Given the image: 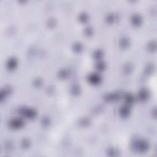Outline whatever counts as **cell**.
<instances>
[{
    "label": "cell",
    "mask_w": 157,
    "mask_h": 157,
    "mask_svg": "<svg viewBox=\"0 0 157 157\" xmlns=\"http://www.w3.org/2000/svg\"><path fill=\"white\" fill-rule=\"evenodd\" d=\"M131 150L137 153H145L150 148L148 140L141 137H136L131 142Z\"/></svg>",
    "instance_id": "cell-1"
},
{
    "label": "cell",
    "mask_w": 157,
    "mask_h": 157,
    "mask_svg": "<svg viewBox=\"0 0 157 157\" xmlns=\"http://www.w3.org/2000/svg\"><path fill=\"white\" fill-rule=\"evenodd\" d=\"M18 113L24 118L29 120L34 119L37 115V110L31 107L22 105L17 109Z\"/></svg>",
    "instance_id": "cell-2"
},
{
    "label": "cell",
    "mask_w": 157,
    "mask_h": 157,
    "mask_svg": "<svg viewBox=\"0 0 157 157\" xmlns=\"http://www.w3.org/2000/svg\"><path fill=\"white\" fill-rule=\"evenodd\" d=\"M7 124L8 127L12 129H19L25 126V121L22 117H15L10 118Z\"/></svg>",
    "instance_id": "cell-3"
},
{
    "label": "cell",
    "mask_w": 157,
    "mask_h": 157,
    "mask_svg": "<svg viewBox=\"0 0 157 157\" xmlns=\"http://www.w3.org/2000/svg\"><path fill=\"white\" fill-rule=\"evenodd\" d=\"M124 92L121 91H114L106 93L103 96V99L107 102H112L123 99Z\"/></svg>",
    "instance_id": "cell-4"
},
{
    "label": "cell",
    "mask_w": 157,
    "mask_h": 157,
    "mask_svg": "<svg viewBox=\"0 0 157 157\" xmlns=\"http://www.w3.org/2000/svg\"><path fill=\"white\" fill-rule=\"evenodd\" d=\"M86 80L88 83L93 85H98L100 84L102 81V77L99 72H90L87 74L86 76Z\"/></svg>",
    "instance_id": "cell-5"
},
{
    "label": "cell",
    "mask_w": 157,
    "mask_h": 157,
    "mask_svg": "<svg viewBox=\"0 0 157 157\" xmlns=\"http://www.w3.org/2000/svg\"><path fill=\"white\" fill-rule=\"evenodd\" d=\"M144 21V18L142 15L138 13V12H134L132 13L129 17V21L131 24L135 27H138L140 26Z\"/></svg>",
    "instance_id": "cell-6"
},
{
    "label": "cell",
    "mask_w": 157,
    "mask_h": 157,
    "mask_svg": "<svg viewBox=\"0 0 157 157\" xmlns=\"http://www.w3.org/2000/svg\"><path fill=\"white\" fill-rule=\"evenodd\" d=\"M131 105L124 103L118 109V113L121 118H128L131 113Z\"/></svg>",
    "instance_id": "cell-7"
},
{
    "label": "cell",
    "mask_w": 157,
    "mask_h": 157,
    "mask_svg": "<svg viewBox=\"0 0 157 157\" xmlns=\"http://www.w3.org/2000/svg\"><path fill=\"white\" fill-rule=\"evenodd\" d=\"M150 97V92L148 89L146 88H142L138 91L136 98L140 101L145 102L149 99Z\"/></svg>",
    "instance_id": "cell-8"
},
{
    "label": "cell",
    "mask_w": 157,
    "mask_h": 157,
    "mask_svg": "<svg viewBox=\"0 0 157 157\" xmlns=\"http://www.w3.org/2000/svg\"><path fill=\"white\" fill-rule=\"evenodd\" d=\"M12 93V88L9 85H6L0 90V101L2 102Z\"/></svg>",
    "instance_id": "cell-9"
},
{
    "label": "cell",
    "mask_w": 157,
    "mask_h": 157,
    "mask_svg": "<svg viewBox=\"0 0 157 157\" xmlns=\"http://www.w3.org/2000/svg\"><path fill=\"white\" fill-rule=\"evenodd\" d=\"M120 18V15L117 12H109L105 15V21L109 24H112L117 21Z\"/></svg>",
    "instance_id": "cell-10"
},
{
    "label": "cell",
    "mask_w": 157,
    "mask_h": 157,
    "mask_svg": "<svg viewBox=\"0 0 157 157\" xmlns=\"http://www.w3.org/2000/svg\"><path fill=\"white\" fill-rule=\"evenodd\" d=\"M18 64V59L13 56H10L7 58V59L6 61V67L9 70H13L15 69Z\"/></svg>",
    "instance_id": "cell-11"
},
{
    "label": "cell",
    "mask_w": 157,
    "mask_h": 157,
    "mask_svg": "<svg viewBox=\"0 0 157 157\" xmlns=\"http://www.w3.org/2000/svg\"><path fill=\"white\" fill-rule=\"evenodd\" d=\"M136 97L129 92H124L123 96V99L124 101L125 104L132 105L136 100Z\"/></svg>",
    "instance_id": "cell-12"
},
{
    "label": "cell",
    "mask_w": 157,
    "mask_h": 157,
    "mask_svg": "<svg viewBox=\"0 0 157 157\" xmlns=\"http://www.w3.org/2000/svg\"><path fill=\"white\" fill-rule=\"evenodd\" d=\"M131 39L126 36L121 37L118 40V45L122 49H126L131 45Z\"/></svg>",
    "instance_id": "cell-13"
},
{
    "label": "cell",
    "mask_w": 157,
    "mask_h": 157,
    "mask_svg": "<svg viewBox=\"0 0 157 157\" xmlns=\"http://www.w3.org/2000/svg\"><path fill=\"white\" fill-rule=\"evenodd\" d=\"M77 123L80 127L86 128L88 127L91 124V120L88 117L83 116L78 118Z\"/></svg>",
    "instance_id": "cell-14"
},
{
    "label": "cell",
    "mask_w": 157,
    "mask_h": 157,
    "mask_svg": "<svg viewBox=\"0 0 157 157\" xmlns=\"http://www.w3.org/2000/svg\"><path fill=\"white\" fill-rule=\"evenodd\" d=\"M82 92V88L77 83H73L69 88V93L71 95L77 96H78Z\"/></svg>",
    "instance_id": "cell-15"
},
{
    "label": "cell",
    "mask_w": 157,
    "mask_h": 157,
    "mask_svg": "<svg viewBox=\"0 0 157 157\" xmlns=\"http://www.w3.org/2000/svg\"><path fill=\"white\" fill-rule=\"evenodd\" d=\"M134 66L133 63L129 61L126 62L122 66V71L125 74H131L134 71Z\"/></svg>",
    "instance_id": "cell-16"
},
{
    "label": "cell",
    "mask_w": 157,
    "mask_h": 157,
    "mask_svg": "<svg viewBox=\"0 0 157 157\" xmlns=\"http://www.w3.org/2000/svg\"><path fill=\"white\" fill-rule=\"evenodd\" d=\"M78 20L82 23H86L90 19V15L86 11H81L77 15Z\"/></svg>",
    "instance_id": "cell-17"
},
{
    "label": "cell",
    "mask_w": 157,
    "mask_h": 157,
    "mask_svg": "<svg viewBox=\"0 0 157 157\" xmlns=\"http://www.w3.org/2000/svg\"><path fill=\"white\" fill-rule=\"evenodd\" d=\"M106 67L107 64L103 59L96 61L94 63V68L97 72H102L104 71L106 69Z\"/></svg>",
    "instance_id": "cell-18"
},
{
    "label": "cell",
    "mask_w": 157,
    "mask_h": 157,
    "mask_svg": "<svg viewBox=\"0 0 157 157\" xmlns=\"http://www.w3.org/2000/svg\"><path fill=\"white\" fill-rule=\"evenodd\" d=\"M71 48L75 53H80L84 50V45L80 41H76L72 44Z\"/></svg>",
    "instance_id": "cell-19"
},
{
    "label": "cell",
    "mask_w": 157,
    "mask_h": 157,
    "mask_svg": "<svg viewBox=\"0 0 157 157\" xmlns=\"http://www.w3.org/2000/svg\"><path fill=\"white\" fill-rule=\"evenodd\" d=\"M106 154L110 157H117L120 155V151L115 147H110L106 150Z\"/></svg>",
    "instance_id": "cell-20"
},
{
    "label": "cell",
    "mask_w": 157,
    "mask_h": 157,
    "mask_svg": "<svg viewBox=\"0 0 157 157\" xmlns=\"http://www.w3.org/2000/svg\"><path fill=\"white\" fill-rule=\"evenodd\" d=\"M104 55V52L101 48H96L92 53V56L96 61L103 59Z\"/></svg>",
    "instance_id": "cell-21"
},
{
    "label": "cell",
    "mask_w": 157,
    "mask_h": 157,
    "mask_svg": "<svg viewBox=\"0 0 157 157\" xmlns=\"http://www.w3.org/2000/svg\"><path fill=\"white\" fill-rule=\"evenodd\" d=\"M155 70V65L153 62H149L146 64L145 66L144 67V72L146 75H151L152 74Z\"/></svg>",
    "instance_id": "cell-22"
},
{
    "label": "cell",
    "mask_w": 157,
    "mask_h": 157,
    "mask_svg": "<svg viewBox=\"0 0 157 157\" xmlns=\"http://www.w3.org/2000/svg\"><path fill=\"white\" fill-rule=\"evenodd\" d=\"M70 74L69 71L66 68H61L58 69L56 73L57 77L60 79L67 78Z\"/></svg>",
    "instance_id": "cell-23"
},
{
    "label": "cell",
    "mask_w": 157,
    "mask_h": 157,
    "mask_svg": "<svg viewBox=\"0 0 157 157\" xmlns=\"http://www.w3.org/2000/svg\"><path fill=\"white\" fill-rule=\"evenodd\" d=\"M40 123L41 126H42L44 128L49 127L52 123L51 118H50L49 116L44 115L41 117L40 120Z\"/></svg>",
    "instance_id": "cell-24"
},
{
    "label": "cell",
    "mask_w": 157,
    "mask_h": 157,
    "mask_svg": "<svg viewBox=\"0 0 157 157\" xmlns=\"http://www.w3.org/2000/svg\"><path fill=\"white\" fill-rule=\"evenodd\" d=\"M146 48L147 50L151 52H154L157 48V43L155 40H150L146 44Z\"/></svg>",
    "instance_id": "cell-25"
},
{
    "label": "cell",
    "mask_w": 157,
    "mask_h": 157,
    "mask_svg": "<svg viewBox=\"0 0 157 157\" xmlns=\"http://www.w3.org/2000/svg\"><path fill=\"white\" fill-rule=\"evenodd\" d=\"M94 33V28L91 25H86L83 29V34L86 37H90L93 35Z\"/></svg>",
    "instance_id": "cell-26"
},
{
    "label": "cell",
    "mask_w": 157,
    "mask_h": 157,
    "mask_svg": "<svg viewBox=\"0 0 157 157\" xmlns=\"http://www.w3.org/2000/svg\"><path fill=\"white\" fill-rule=\"evenodd\" d=\"M31 145V140L26 137L22 139L20 141V147L23 150H27L30 148Z\"/></svg>",
    "instance_id": "cell-27"
},
{
    "label": "cell",
    "mask_w": 157,
    "mask_h": 157,
    "mask_svg": "<svg viewBox=\"0 0 157 157\" xmlns=\"http://www.w3.org/2000/svg\"><path fill=\"white\" fill-rule=\"evenodd\" d=\"M104 110V105L103 104H97L91 108V112L93 114H98L103 112Z\"/></svg>",
    "instance_id": "cell-28"
},
{
    "label": "cell",
    "mask_w": 157,
    "mask_h": 157,
    "mask_svg": "<svg viewBox=\"0 0 157 157\" xmlns=\"http://www.w3.org/2000/svg\"><path fill=\"white\" fill-rule=\"evenodd\" d=\"M43 83H44V80L40 77H36L34 78L32 81V83H33V86H35L36 88L41 87L43 85Z\"/></svg>",
    "instance_id": "cell-29"
},
{
    "label": "cell",
    "mask_w": 157,
    "mask_h": 157,
    "mask_svg": "<svg viewBox=\"0 0 157 157\" xmlns=\"http://www.w3.org/2000/svg\"><path fill=\"white\" fill-rule=\"evenodd\" d=\"M57 24V21L55 18L54 17H50L47 20L46 25L49 28H53Z\"/></svg>",
    "instance_id": "cell-30"
},
{
    "label": "cell",
    "mask_w": 157,
    "mask_h": 157,
    "mask_svg": "<svg viewBox=\"0 0 157 157\" xmlns=\"http://www.w3.org/2000/svg\"><path fill=\"white\" fill-rule=\"evenodd\" d=\"M55 88L54 86L50 85V86H47V88L46 89V91L48 94H52L55 91Z\"/></svg>",
    "instance_id": "cell-31"
},
{
    "label": "cell",
    "mask_w": 157,
    "mask_h": 157,
    "mask_svg": "<svg viewBox=\"0 0 157 157\" xmlns=\"http://www.w3.org/2000/svg\"><path fill=\"white\" fill-rule=\"evenodd\" d=\"M5 148L7 150H12L13 148V145H12V143L11 142H7V143H6L5 144Z\"/></svg>",
    "instance_id": "cell-32"
},
{
    "label": "cell",
    "mask_w": 157,
    "mask_h": 157,
    "mask_svg": "<svg viewBox=\"0 0 157 157\" xmlns=\"http://www.w3.org/2000/svg\"><path fill=\"white\" fill-rule=\"evenodd\" d=\"M156 107H154L151 110V115L153 118H156Z\"/></svg>",
    "instance_id": "cell-33"
}]
</instances>
